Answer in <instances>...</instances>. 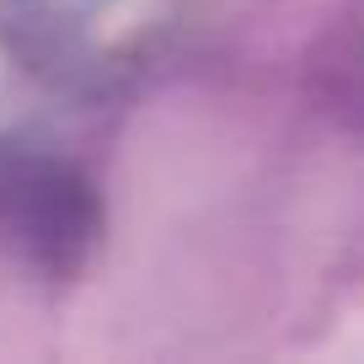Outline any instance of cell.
Here are the masks:
<instances>
[{
  "label": "cell",
  "mask_w": 364,
  "mask_h": 364,
  "mask_svg": "<svg viewBox=\"0 0 364 364\" xmlns=\"http://www.w3.org/2000/svg\"><path fill=\"white\" fill-rule=\"evenodd\" d=\"M97 225L91 193L65 166L38 156H0V230L48 273H70Z\"/></svg>",
  "instance_id": "1"
}]
</instances>
